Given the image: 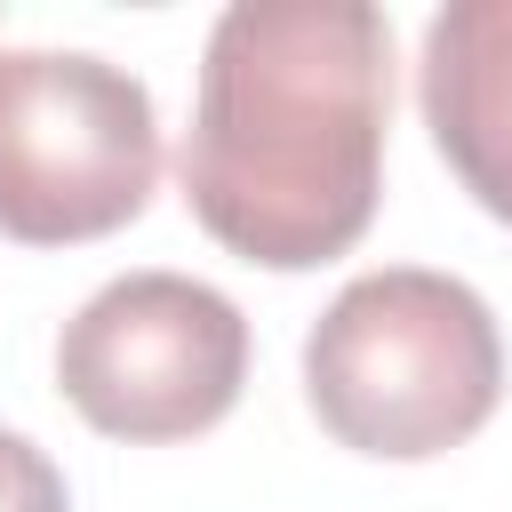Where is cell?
<instances>
[{
    "mask_svg": "<svg viewBox=\"0 0 512 512\" xmlns=\"http://www.w3.org/2000/svg\"><path fill=\"white\" fill-rule=\"evenodd\" d=\"M160 184L152 88L88 48H0V232L24 248L104 240Z\"/></svg>",
    "mask_w": 512,
    "mask_h": 512,
    "instance_id": "cell-3",
    "label": "cell"
},
{
    "mask_svg": "<svg viewBox=\"0 0 512 512\" xmlns=\"http://www.w3.org/2000/svg\"><path fill=\"white\" fill-rule=\"evenodd\" d=\"M304 400L328 440L384 464L464 448L504 400V336L488 296L432 264L344 280L304 336Z\"/></svg>",
    "mask_w": 512,
    "mask_h": 512,
    "instance_id": "cell-2",
    "label": "cell"
},
{
    "mask_svg": "<svg viewBox=\"0 0 512 512\" xmlns=\"http://www.w3.org/2000/svg\"><path fill=\"white\" fill-rule=\"evenodd\" d=\"M56 384L104 440H192L248 384V320L192 272H120L64 320Z\"/></svg>",
    "mask_w": 512,
    "mask_h": 512,
    "instance_id": "cell-4",
    "label": "cell"
},
{
    "mask_svg": "<svg viewBox=\"0 0 512 512\" xmlns=\"http://www.w3.org/2000/svg\"><path fill=\"white\" fill-rule=\"evenodd\" d=\"M416 104L456 184L512 224V0H448L424 24Z\"/></svg>",
    "mask_w": 512,
    "mask_h": 512,
    "instance_id": "cell-5",
    "label": "cell"
},
{
    "mask_svg": "<svg viewBox=\"0 0 512 512\" xmlns=\"http://www.w3.org/2000/svg\"><path fill=\"white\" fill-rule=\"evenodd\" d=\"M392 24L368 0H232L176 152L184 208L264 272L344 256L384 192Z\"/></svg>",
    "mask_w": 512,
    "mask_h": 512,
    "instance_id": "cell-1",
    "label": "cell"
},
{
    "mask_svg": "<svg viewBox=\"0 0 512 512\" xmlns=\"http://www.w3.org/2000/svg\"><path fill=\"white\" fill-rule=\"evenodd\" d=\"M0 512H72V488L48 464V448H32L8 424H0Z\"/></svg>",
    "mask_w": 512,
    "mask_h": 512,
    "instance_id": "cell-6",
    "label": "cell"
}]
</instances>
